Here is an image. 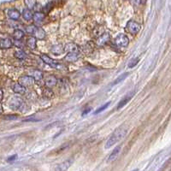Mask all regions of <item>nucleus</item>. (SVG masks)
Wrapping results in <instances>:
<instances>
[{"label": "nucleus", "mask_w": 171, "mask_h": 171, "mask_svg": "<svg viewBox=\"0 0 171 171\" xmlns=\"http://www.w3.org/2000/svg\"><path fill=\"white\" fill-rule=\"evenodd\" d=\"M35 82V79L32 77L31 75H24V76H22L20 79H19V83L22 86L26 87H29V86H32L33 84H34Z\"/></svg>", "instance_id": "nucleus-5"}, {"label": "nucleus", "mask_w": 171, "mask_h": 171, "mask_svg": "<svg viewBox=\"0 0 171 171\" xmlns=\"http://www.w3.org/2000/svg\"><path fill=\"white\" fill-rule=\"evenodd\" d=\"M141 28V26L139 25V23L131 20L129 22H128V23L126 25V29L128 30V33H132V34H137L139 32Z\"/></svg>", "instance_id": "nucleus-2"}, {"label": "nucleus", "mask_w": 171, "mask_h": 171, "mask_svg": "<svg viewBox=\"0 0 171 171\" xmlns=\"http://www.w3.org/2000/svg\"><path fill=\"white\" fill-rule=\"evenodd\" d=\"M22 17L24 18L26 21H30L31 19H33V15L30 9H24L23 11H22Z\"/></svg>", "instance_id": "nucleus-21"}, {"label": "nucleus", "mask_w": 171, "mask_h": 171, "mask_svg": "<svg viewBox=\"0 0 171 171\" xmlns=\"http://www.w3.org/2000/svg\"><path fill=\"white\" fill-rule=\"evenodd\" d=\"M26 4L28 6V8H34L35 0H26Z\"/></svg>", "instance_id": "nucleus-29"}, {"label": "nucleus", "mask_w": 171, "mask_h": 171, "mask_svg": "<svg viewBox=\"0 0 171 171\" xmlns=\"http://www.w3.org/2000/svg\"><path fill=\"white\" fill-rule=\"evenodd\" d=\"M39 121H40V120H39V119H35V118H27V119H25V120H23V122H39Z\"/></svg>", "instance_id": "nucleus-31"}, {"label": "nucleus", "mask_w": 171, "mask_h": 171, "mask_svg": "<svg viewBox=\"0 0 171 171\" xmlns=\"http://www.w3.org/2000/svg\"><path fill=\"white\" fill-rule=\"evenodd\" d=\"M12 90L14 92L18 93V94H24L26 92V87L24 86L21 85L20 83H15L12 85Z\"/></svg>", "instance_id": "nucleus-11"}, {"label": "nucleus", "mask_w": 171, "mask_h": 171, "mask_svg": "<svg viewBox=\"0 0 171 171\" xmlns=\"http://www.w3.org/2000/svg\"><path fill=\"white\" fill-rule=\"evenodd\" d=\"M128 133V128L125 127H120L118 128L116 130H115V132L111 134V136L109 138V139L107 140L105 144V148L109 149L111 146H113L115 144L118 143L120 140H122V139L124 138Z\"/></svg>", "instance_id": "nucleus-1"}, {"label": "nucleus", "mask_w": 171, "mask_h": 171, "mask_svg": "<svg viewBox=\"0 0 171 171\" xmlns=\"http://www.w3.org/2000/svg\"><path fill=\"white\" fill-rule=\"evenodd\" d=\"M17 155L11 156V157H9L8 159H7V161H8V162H9V163H10V162H13V161H15V160L17 159Z\"/></svg>", "instance_id": "nucleus-32"}, {"label": "nucleus", "mask_w": 171, "mask_h": 171, "mask_svg": "<svg viewBox=\"0 0 171 171\" xmlns=\"http://www.w3.org/2000/svg\"><path fill=\"white\" fill-rule=\"evenodd\" d=\"M14 45L17 48H23V44L21 41H19V40H16V41L14 42Z\"/></svg>", "instance_id": "nucleus-30"}, {"label": "nucleus", "mask_w": 171, "mask_h": 171, "mask_svg": "<svg viewBox=\"0 0 171 171\" xmlns=\"http://www.w3.org/2000/svg\"><path fill=\"white\" fill-rule=\"evenodd\" d=\"M36 27H37L34 26V25H30V26H28V27L26 28V30H27V32L29 33V34H33V31L35 30Z\"/></svg>", "instance_id": "nucleus-28"}, {"label": "nucleus", "mask_w": 171, "mask_h": 171, "mask_svg": "<svg viewBox=\"0 0 171 171\" xmlns=\"http://www.w3.org/2000/svg\"><path fill=\"white\" fill-rule=\"evenodd\" d=\"M15 57L18 58V59L22 60V59L27 58V54H26V52H24L23 51L19 50V51H17L15 52Z\"/></svg>", "instance_id": "nucleus-24"}, {"label": "nucleus", "mask_w": 171, "mask_h": 171, "mask_svg": "<svg viewBox=\"0 0 171 171\" xmlns=\"http://www.w3.org/2000/svg\"><path fill=\"white\" fill-rule=\"evenodd\" d=\"M110 40V33H104L103 35H101L99 38H98V40H97V44H98V45H105L106 43H108L109 41Z\"/></svg>", "instance_id": "nucleus-9"}, {"label": "nucleus", "mask_w": 171, "mask_h": 171, "mask_svg": "<svg viewBox=\"0 0 171 171\" xmlns=\"http://www.w3.org/2000/svg\"><path fill=\"white\" fill-rule=\"evenodd\" d=\"M65 51L68 52H79V48H78V45L74 43H68L66 44Z\"/></svg>", "instance_id": "nucleus-14"}, {"label": "nucleus", "mask_w": 171, "mask_h": 171, "mask_svg": "<svg viewBox=\"0 0 171 171\" xmlns=\"http://www.w3.org/2000/svg\"><path fill=\"white\" fill-rule=\"evenodd\" d=\"M40 58L43 60V62H44L45 63L48 64V65L52 67V68H55V69H62V68H63L62 64L57 63V61H55L54 59L51 58V57L46 56V55H41Z\"/></svg>", "instance_id": "nucleus-4"}, {"label": "nucleus", "mask_w": 171, "mask_h": 171, "mask_svg": "<svg viewBox=\"0 0 171 171\" xmlns=\"http://www.w3.org/2000/svg\"><path fill=\"white\" fill-rule=\"evenodd\" d=\"M120 152H121V146H118L115 147L114 150L112 151V152L109 156L108 162H112V161H114L115 159H116V157H118Z\"/></svg>", "instance_id": "nucleus-12"}, {"label": "nucleus", "mask_w": 171, "mask_h": 171, "mask_svg": "<svg viewBox=\"0 0 171 171\" xmlns=\"http://www.w3.org/2000/svg\"><path fill=\"white\" fill-rule=\"evenodd\" d=\"M8 14V17L11 19V20H18L20 17H21V13L17 10V9H9L7 12Z\"/></svg>", "instance_id": "nucleus-10"}, {"label": "nucleus", "mask_w": 171, "mask_h": 171, "mask_svg": "<svg viewBox=\"0 0 171 171\" xmlns=\"http://www.w3.org/2000/svg\"><path fill=\"white\" fill-rule=\"evenodd\" d=\"M128 74H129L128 73H125V74H122V75H120L118 78H116V80L114 82V85H115V84H118V83H120V82H122V81H124L128 76Z\"/></svg>", "instance_id": "nucleus-25"}, {"label": "nucleus", "mask_w": 171, "mask_h": 171, "mask_svg": "<svg viewBox=\"0 0 171 171\" xmlns=\"http://www.w3.org/2000/svg\"><path fill=\"white\" fill-rule=\"evenodd\" d=\"M79 53L78 52H69V54L64 57V60L67 62H70V63H73L75 62L79 59Z\"/></svg>", "instance_id": "nucleus-13"}, {"label": "nucleus", "mask_w": 171, "mask_h": 171, "mask_svg": "<svg viewBox=\"0 0 171 171\" xmlns=\"http://www.w3.org/2000/svg\"><path fill=\"white\" fill-rule=\"evenodd\" d=\"M29 75H31L32 77H33L36 81H40L43 78V73L41 72L40 70H37V69H34L29 72Z\"/></svg>", "instance_id": "nucleus-19"}, {"label": "nucleus", "mask_w": 171, "mask_h": 171, "mask_svg": "<svg viewBox=\"0 0 171 171\" xmlns=\"http://www.w3.org/2000/svg\"><path fill=\"white\" fill-rule=\"evenodd\" d=\"M133 92H132L131 94L128 95L127 97H125L123 99H122V100L118 103V105L116 107V109H117V110H120V109H122L123 106L126 105L127 103H128V101L130 100L131 98H133Z\"/></svg>", "instance_id": "nucleus-17"}, {"label": "nucleus", "mask_w": 171, "mask_h": 171, "mask_svg": "<svg viewBox=\"0 0 171 171\" xmlns=\"http://www.w3.org/2000/svg\"><path fill=\"white\" fill-rule=\"evenodd\" d=\"M36 38L35 37H30L27 40V45L31 50H34L36 48Z\"/></svg>", "instance_id": "nucleus-22"}, {"label": "nucleus", "mask_w": 171, "mask_h": 171, "mask_svg": "<svg viewBox=\"0 0 171 171\" xmlns=\"http://www.w3.org/2000/svg\"><path fill=\"white\" fill-rule=\"evenodd\" d=\"M57 82V78L54 75H50L45 79V86L48 87H52L56 86Z\"/></svg>", "instance_id": "nucleus-16"}, {"label": "nucleus", "mask_w": 171, "mask_h": 171, "mask_svg": "<svg viewBox=\"0 0 171 171\" xmlns=\"http://www.w3.org/2000/svg\"><path fill=\"white\" fill-rule=\"evenodd\" d=\"M115 43L116 45H118L120 47H127L129 44V39L128 38L127 35L121 33L115 38Z\"/></svg>", "instance_id": "nucleus-3"}, {"label": "nucleus", "mask_w": 171, "mask_h": 171, "mask_svg": "<svg viewBox=\"0 0 171 171\" xmlns=\"http://www.w3.org/2000/svg\"><path fill=\"white\" fill-rule=\"evenodd\" d=\"M130 1L133 4H138L139 3V0H130Z\"/></svg>", "instance_id": "nucleus-35"}, {"label": "nucleus", "mask_w": 171, "mask_h": 171, "mask_svg": "<svg viewBox=\"0 0 171 171\" xmlns=\"http://www.w3.org/2000/svg\"><path fill=\"white\" fill-rule=\"evenodd\" d=\"M110 102H107L106 104H105L104 105H102L101 107H99L98 110L94 112V115H97V114H99L100 112H102V111H104L105 109H107L108 108V106L110 105Z\"/></svg>", "instance_id": "nucleus-26"}, {"label": "nucleus", "mask_w": 171, "mask_h": 171, "mask_svg": "<svg viewBox=\"0 0 171 171\" xmlns=\"http://www.w3.org/2000/svg\"><path fill=\"white\" fill-rule=\"evenodd\" d=\"M45 15L42 12H35L34 15H33V21L36 22H41L45 20Z\"/></svg>", "instance_id": "nucleus-20"}, {"label": "nucleus", "mask_w": 171, "mask_h": 171, "mask_svg": "<svg viewBox=\"0 0 171 171\" xmlns=\"http://www.w3.org/2000/svg\"><path fill=\"white\" fill-rule=\"evenodd\" d=\"M17 115H6V117H5V119H7V120H9V119L13 120V119H17Z\"/></svg>", "instance_id": "nucleus-34"}, {"label": "nucleus", "mask_w": 171, "mask_h": 171, "mask_svg": "<svg viewBox=\"0 0 171 171\" xmlns=\"http://www.w3.org/2000/svg\"><path fill=\"white\" fill-rule=\"evenodd\" d=\"M9 106L11 109L13 110H18L20 109L22 105H23V101L20 98H17V97H14L9 100Z\"/></svg>", "instance_id": "nucleus-6"}, {"label": "nucleus", "mask_w": 171, "mask_h": 171, "mask_svg": "<svg viewBox=\"0 0 171 171\" xmlns=\"http://www.w3.org/2000/svg\"><path fill=\"white\" fill-rule=\"evenodd\" d=\"M24 37V32L23 31H22V30H20V29H17V30H15L14 31V33H13V38L15 39V40H21V39H22Z\"/></svg>", "instance_id": "nucleus-23"}, {"label": "nucleus", "mask_w": 171, "mask_h": 171, "mask_svg": "<svg viewBox=\"0 0 171 171\" xmlns=\"http://www.w3.org/2000/svg\"><path fill=\"white\" fill-rule=\"evenodd\" d=\"M91 110H92V108H87V109H86V110L82 112V116H85L86 115L88 114L90 111H91Z\"/></svg>", "instance_id": "nucleus-33"}, {"label": "nucleus", "mask_w": 171, "mask_h": 171, "mask_svg": "<svg viewBox=\"0 0 171 171\" xmlns=\"http://www.w3.org/2000/svg\"><path fill=\"white\" fill-rule=\"evenodd\" d=\"M51 52L54 54V55H56V56H59V55H61V54H63V52H64V51H65V47H63V45H53L52 47H51Z\"/></svg>", "instance_id": "nucleus-8"}, {"label": "nucleus", "mask_w": 171, "mask_h": 171, "mask_svg": "<svg viewBox=\"0 0 171 171\" xmlns=\"http://www.w3.org/2000/svg\"><path fill=\"white\" fill-rule=\"evenodd\" d=\"M139 61V58H133L130 62H129V63H128V67H129L130 69H133V67H135V66L138 64Z\"/></svg>", "instance_id": "nucleus-27"}, {"label": "nucleus", "mask_w": 171, "mask_h": 171, "mask_svg": "<svg viewBox=\"0 0 171 171\" xmlns=\"http://www.w3.org/2000/svg\"><path fill=\"white\" fill-rule=\"evenodd\" d=\"M71 164H72V160H67V161L63 162V163L59 164L56 168V170H68L70 167Z\"/></svg>", "instance_id": "nucleus-18"}, {"label": "nucleus", "mask_w": 171, "mask_h": 171, "mask_svg": "<svg viewBox=\"0 0 171 171\" xmlns=\"http://www.w3.org/2000/svg\"><path fill=\"white\" fill-rule=\"evenodd\" d=\"M13 43L9 38H4L1 40V48L2 49H9L12 46Z\"/></svg>", "instance_id": "nucleus-15"}, {"label": "nucleus", "mask_w": 171, "mask_h": 171, "mask_svg": "<svg viewBox=\"0 0 171 171\" xmlns=\"http://www.w3.org/2000/svg\"><path fill=\"white\" fill-rule=\"evenodd\" d=\"M32 35H33V37H35L38 40H44L46 36V33L41 27H36Z\"/></svg>", "instance_id": "nucleus-7"}]
</instances>
